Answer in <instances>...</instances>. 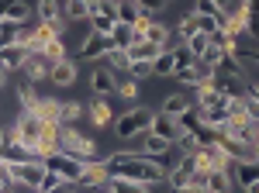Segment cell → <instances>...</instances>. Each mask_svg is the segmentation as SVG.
<instances>
[{"instance_id":"57","label":"cell","mask_w":259,"mask_h":193,"mask_svg":"<svg viewBox=\"0 0 259 193\" xmlns=\"http://www.w3.org/2000/svg\"><path fill=\"white\" fill-rule=\"evenodd\" d=\"M256 141H259V128H256Z\"/></svg>"},{"instance_id":"30","label":"cell","mask_w":259,"mask_h":193,"mask_svg":"<svg viewBox=\"0 0 259 193\" xmlns=\"http://www.w3.org/2000/svg\"><path fill=\"white\" fill-rule=\"evenodd\" d=\"M107 186H111L114 193H149L145 183H139V179H118V176H111Z\"/></svg>"},{"instance_id":"56","label":"cell","mask_w":259,"mask_h":193,"mask_svg":"<svg viewBox=\"0 0 259 193\" xmlns=\"http://www.w3.org/2000/svg\"><path fill=\"white\" fill-rule=\"evenodd\" d=\"M0 193H14V190H0Z\"/></svg>"},{"instance_id":"17","label":"cell","mask_w":259,"mask_h":193,"mask_svg":"<svg viewBox=\"0 0 259 193\" xmlns=\"http://www.w3.org/2000/svg\"><path fill=\"white\" fill-rule=\"evenodd\" d=\"M49 79H52L56 86H73V83H76V62H73V59L52 62V69H49Z\"/></svg>"},{"instance_id":"2","label":"cell","mask_w":259,"mask_h":193,"mask_svg":"<svg viewBox=\"0 0 259 193\" xmlns=\"http://www.w3.org/2000/svg\"><path fill=\"white\" fill-rule=\"evenodd\" d=\"M59 152H66L76 162H100L97 155V141L87 138L83 131H76L73 124H59Z\"/></svg>"},{"instance_id":"14","label":"cell","mask_w":259,"mask_h":193,"mask_svg":"<svg viewBox=\"0 0 259 193\" xmlns=\"http://www.w3.org/2000/svg\"><path fill=\"white\" fill-rule=\"evenodd\" d=\"M235 179H232V169H211L204 173V193H232Z\"/></svg>"},{"instance_id":"1","label":"cell","mask_w":259,"mask_h":193,"mask_svg":"<svg viewBox=\"0 0 259 193\" xmlns=\"http://www.w3.org/2000/svg\"><path fill=\"white\" fill-rule=\"evenodd\" d=\"M104 162H107V173L118 176V179H139L145 186H156V183L166 179V173L156 166V159L145 155V152H128V149H121V152H114L111 159H104Z\"/></svg>"},{"instance_id":"13","label":"cell","mask_w":259,"mask_h":193,"mask_svg":"<svg viewBox=\"0 0 259 193\" xmlns=\"http://www.w3.org/2000/svg\"><path fill=\"white\" fill-rule=\"evenodd\" d=\"M87 117H90L94 128H111L114 124V111H111L107 96H94V104L87 107Z\"/></svg>"},{"instance_id":"9","label":"cell","mask_w":259,"mask_h":193,"mask_svg":"<svg viewBox=\"0 0 259 193\" xmlns=\"http://www.w3.org/2000/svg\"><path fill=\"white\" fill-rule=\"evenodd\" d=\"M107 179H111V173H107V162L104 159L100 162H83V173L76 179V186H83V190H104Z\"/></svg>"},{"instance_id":"16","label":"cell","mask_w":259,"mask_h":193,"mask_svg":"<svg viewBox=\"0 0 259 193\" xmlns=\"http://www.w3.org/2000/svg\"><path fill=\"white\" fill-rule=\"evenodd\" d=\"M35 14H38V21L56 24V28H62V31H66V18H62V4H59V0H38Z\"/></svg>"},{"instance_id":"10","label":"cell","mask_w":259,"mask_h":193,"mask_svg":"<svg viewBox=\"0 0 259 193\" xmlns=\"http://www.w3.org/2000/svg\"><path fill=\"white\" fill-rule=\"evenodd\" d=\"M90 90H94V96H111L114 90H118V73L100 59V66L90 73Z\"/></svg>"},{"instance_id":"29","label":"cell","mask_w":259,"mask_h":193,"mask_svg":"<svg viewBox=\"0 0 259 193\" xmlns=\"http://www.w3.org/2000/svg\"><path fill=\"white\" fill-rule=\"evenodd\" d=\"M41 59L52 66V62H62V59H69L66 56V41L62 38H49L45 41V49H41Z\"/></svg>"},{"instance_id":"35","label":"cell","mask_w":259,"mask_h":193,"mask_svg":"<svg viewBox=\"0 0 259 193\" xmlns=\"http://www.w3.org/2000/svg\"><path fill=\"white\" fill-rule=\"evenodd\" d=\"M135 41V28H128V24H114V31H111V45L114 49H128Z\"/></svg>"},{"instance_id":"25","label":"cell","mask_w":259,"mask_h":193,"mask_svg":"<svg viewBox=\"0 0 259 193\" xmlns=\"http://www.w3.org/2000/svg\"><path fill=\"white\" fill-rule=\"evenodd\" d=\"M142 14H145V11L139 7V0H118V24H128V28H135Z\"/></svg>"},{"instance_id":"21","label":"cell","mask_w":259,"mask_h":193,"mask_svg":"<svg viewBox=\"0 0 259 193\" xmlns=\"http://www.w3.org/2000/svg\"><path fill=\"white\" fill-rule=\"evenodd\" d=\"M49 69H52V66H49L41 56H31L24 66H21V76L28 79V83H38V79H49Z\"/></svg>"},{"instance_id":"39","label":"cell","mask_w":259,"mask_h":193,"mask_svg":"<svg viewBox=\"0 0 259 193\" xmlns=\"http://www.w3.org/2000/svg\"><path fill=\"white\" fill-rule=\"evenodd\" d=\"M207 38H211V45H218L221 52H235V49H239V41L232 38V35H228V31H211V35H207Z\"/></svg>"},{"instance_id":"3","label":"cell","mask_w":259,"mask_h":193,"mask_svg":"<svg viewBox=\"0 0 259 193\" xmlns=\"http://www.w3.org/2000/svg\"><path fill=\"white\" fill-rule=\"evenodd\" d=\"M149 124H152V111L149 107H128L124 114L114 117V135L121 138V141H132V138H139L149 131Z\"/></svg>"},{"instance_id":"46","label":"cell","mask_w":259,"mask_h":193,"mask_svg":"<svg viewBox=\"0 0 259 193\" xmlns=\"http://www.w3.org/2000/svg\"><path fill=\"white\" fill-rule=\"evenodd\" d=\"M207 45H211V38H207V35H194V38H187V49H190V52H194V59H200L204 56V52H207Z\"/></svg>"},{"instance_id":"15","label":"cell","mask_w":259,"mask_h":193,"mask_svg":"<svg viewBox=\"0 0 259 193\" xmlns=\"http://www.w3.org/2000/svg\"><path fill=\"white\" fill-rule=\"evenodd\" d=\"M28 59H31V52H28L24 41H14V45L0 49V66H4V69H21Z\"/></svg>"},{"instance_id":"28","label":"cell","mask_w":259,"mask_h":193,"mask_svg":"<svg viewBox=\"0 0 259 193\" xmlns=\"http://www.w3.org/2000/svg\"><path fill=\"white\" fill-rule=\"evenodd\" d=\"M90 4H94V0H66L62 18L66 21H90Z\"/></svg>"},{"instance_id":"48","label":"cell","mask_w":259,"mask_h":193,"mask_svg":"<svg viewBox=\"0 0 259 193\" xmlns=\"http://www.w3.org/2000/svg\"><path fill=\"white\" fill-rule=\"evenodd\" d=\"M197 31H200V35H211V31H218V18L197 14Z\"/></svg>"},{"instance_id":"37","label":"cell","mask_w":259,"mask_h":193,"mask_svg":"<svg viewBox=\"0 0 259 193\" xmlns=\"http://www.w3.org/2000/svg\"><path fill=\"white\" fill-rule=\"evenodd\" d=\"M177 124H180V131H197L200 124H204V117H200L197 107H190V111H183V114L177 117Z\"/></svg>"},{"instance_id":"27","label":"cell","mask_w":259,"mask_h":193,"mask_svg":"<svg viewBox=\"0 0 259 193\" xmlns=\"http://www.w3.org/2000/svg\"><path fill=\"white\" fill-rule=\"evenodd\" d=\"M177 73V56L169 49H162L159 56L152 59V76H173Z\"/></svg>"},{"instance_id":"4","label":"cell","mask_w":259,"mask_h":193,"mask_svg":"<svg viewBox=\"0 0 259 193\" xmlns=\"http://www.w3.org/2000/svg\"><path fill=\"white\" fill-rule=\"evenodd\" d=\"M11 128H14V135H18L21 145H28V149L35 152V145H38V138H41V128H45V121H41L38 114H31V111H21L18 121H14Z\"/></svg>"},{"instance_id":"47","label":"cell","mask_w":259,"mask_h":193,"mask_svg":"<svg viewBox=\"0 0 259 193\" xmlns=\"http://www.w3.org/2000/svg\"><path fill=\"white\" fill-rule=\"evenodd\" d=\"M173 56H177V69H183V66H194L197 59H194V52L187 49V41H180L177 49H173Z\"/></svg>"},{"instance_id":"6","label":"cell","mask_w":259,"mask_h":193,"mask_svg":"<svg viewBox=\"0 0 259 193\" xmlns=\"http://www.w3.org/2000/svg\"><path fill=\"white\" fill-rule=\"evenodd\" d=\"M7 166H11V183H18V186H38L45 176V162L38 155L28 162H7Z\"/></svg>"},{"instance_id":"45","label":"cell","mask_w":259,"mask_h":193,"mask_svg":"<svg viewBox=\"0 0 259 193\" xmlns=\"http://www.w3.org/2000/svg\"><path fill=\"white\" fill-rule=\"evenodd\" d=\"M225 56H228V52H221L218 45H207V52H204L197 62H204L207 69H214V66H221V59H225Z\"/></svg>"},{"instance_id":"18","label":"cell","mask_w":259,"mask_h":193,"mask_svg":"<svg viewBox=\"0 0 259 193\" xmlns=\"http://www.w3.org/2000/svg\"><path fill=\"white\" fill-rule=\"evenodd\" d=\"M35 11L28 7V0H7V7H4V14L0 18L11 21V24H21V28H28V18H31Z\"/></svg>"},{"instance_id":"11","label":"cell","mask_w":259,"mask_h":193,"mask_svg":"<svg viewBox=\"0 0 259 193\" xmlns=\"http://www.w3.org/2000/svg\"><path fill=\"white\" fill-rule=\"evenodd\" d=\"M114 45H111V35H97V31H90L87 41L80 45V59L83 62H100V59H107Z\"/></svg>"},{"instance_id":"34","label":"cell","mask_w":259,"mask_h":193,"mask_svg":"<svg viewBox=\"0 0 259 193\" xmlns=\"http://www.w3.org/2000/svg\"><path fill=\"white\" fill-rule=\"evenodd\" d=\"M114 24H118L114 14H90V31H97V35H111Z\"/></svg>"},{"instance_id":"43","label":"cell","mask_w":259,"mask_h":193,"mask_svg":"<svg viewBox=\"0 0 259 193\" xmlns=\"http://www.w3.org/2000/svg\"><path fill=\"white\" fill-rule=\"evenodd\" d=\"M173 145H177V152H180V155H194V152L200 149V145H197V138L190 135V131H183V135H180L177 141H173Z\"/></svg>"},{"instance_id":"41","label":"cell","mask_w":259,"mask_h":193,"mask_svg":"<svg viewBox=\"0 0 259 193\" xmlns=\"http://www.w3.org/2000/svg\"><path fill=\"white\" fill-rule=\"evenodd\" d=\"M177 35H180L183 41L197 35V14H194V11H190V14H183V21H180V28H177Z\"/></svg>"},{"instance_id":"49","label":"cell","mask_w":259,"mask_h":193,"mask_svg":"<svg viewBox=\"0 0 259 193\" xmlns=\"http://www.w3.org/2000/svg\"><path fill=\"white\" fill-rule=\"evenodd\" d=\"M235 56H239L242 62H252V66H259V45H249V49H235Z\"/></svg>"},{"instance_id":"22","label":"cell","mask_w":259,"mask_h":193,"mask_svg":"<svg viewBox=\"0 0 259 193\" xmlns=\"http://www.w3.org/2000/svg\"><path fill=\"white\" fill-rule=\"evenodd\" d=\"M124 52H128V59L135 62V59H156L162 49H159V45H152V41H145V35H135V41H132Z\"/></svg>"},{"instance_id":"53","label":"cell","mask_w":259,"mask_h":193,"mask_svg":"<svg viewBox=\"0 0 259 193\" xmlns=\"http://www.w3.org/2000/svg\"><path fill=\"white\" fill-rule=\"evenodd\" d=\"M245 193H259V179H256V183H249V186H245Z\"/></svg>"},{"instance_id":"36","label":"cell","mask_w":259,"mask_h":193,"mask_svg":"<svg viewBox=\"0 0 259 193\" xmlns=\"http://www.w3.org/2000/svg\"><path fill=\"white\" fill-rule=\"evenodd\" d=\"M124 73H128V76L132 79H149L152 76V59H135V62H128V69H124Z\"/></svg>"},{"instance_id":"8","label":"cell","mask_w":259,"mask_h":193,"mask_svg":"<svg viewBox=\"0 0 259 193\" xmlns=\"http://www.w3.org/2000/svg\"><path fill=\"white\" fill-rule=\"evenodd\" d=\"M41 162H45V169L59 173L62 179H69V183H76V179H80V173H83V162H76V159H69L66 152H52V155H45Z\"/></svg>"},{"instance_id":"19","label":"cell","mask_w":259,"mask_h":193,"mask_svg":"<svg viewBox=\"0 0 259 193\" xmlns=\"http://www.w3.org/2000/svg\"><path fill=\"white\" fill-rule=\"evenodd\" d=\"M52 152H59V124H45L38 145H35V155L38 159H45V155H52Z\"/></svg>"},{"instance_id":"23","label":"cell","mask_w":259,"mask_h":193,"mask_svg":"<svg viewBox=\"0 0 259 193\" xmlns=\"http://www.w3.org/2000/svg\"><path fill=\"white\" fill-rule=\"evenodd\" d=\"M18 104H21V111H38V104H41V96L38 90H35V83H28V79H21L18 83Z\"/></svg>"},{"instance_id":"7","label":"cell","mask_w":259,"mask_h":193,"mask_svg":"<svg viewBox=\"0 0 259 193\" xmlns=\"http://www.w3.org/2000/svg\"><path fill=\"white\" fill-rule=\"evenodd\" d=\"M194 162H197L200 173H211V169H228L232 166V159L225 155L221 145H200L197 152H194Z\"/></svg>"},{"instance_id":"52","label":"cell","mask_w":259,"mask_h":193,"mask_svg":"<svg viewBox=\"0 0 259 193\" xmlns=\"http://www.w3.org/2000/svg\"><path fill=\"white\" fill-rule=\"evenodd\" d=\"M249 96H252V100L259 104V83H249Z\"/></svg>"},{"instance_id":"5","label":"cell","mask_w":259,"mask_h":193,"mask_svg":"<svg viewBox=\"0 0 259 193\" xmlns=\"http://www.w3.org/2000/svg\"><path fill=\"white\" fill-rule=\"evenodd\" d=\"M211 86H214L218 93L232 96V100H239V96L249 93L245 76H242V73H228V69H214V73H211Z\"/></svg>"},{"instance_id":"54","label":"cell","mask_w":259,"mask_h":193,"mask_svg":"<svg viewBox=\"0 0 259 193\" xmlns=\"http://www.w3.org/2000/svg\"><path fill=\"white\" fill-rule=\"evenodd\" d=\"M252 159L259 162V141H252Z\"/></svg>"},{"instance_id":"55","label":"cell","mask_w":259,"mask_h":193,"mask_svg":"<svg viewBox=\"0 0 259 193\" xmlns=\"http://www.w3.org/2000/svg\"><path fill=\"white\" fill-rule=\"evenodd\" d=\"M4 79H7V69H4V66H0V86H4Z\"/></svg>"},{"instance_id":"42","label":"cell","mask_w":259,"mask_h":193,"mask_svg":"<svg viewBox=\"0 0 259 193\" xmlns=\"http://www.w3.org/2000/svg\"><path fill=\"white\" fill-rule=\"evenodd\" d=\"M194 14H207V18H221V14H225V7H221L218 0H197V4H194Z\"/></svg>"},{"instance_id":"40","label":"cell","mask_w":259,"mask_h":193,"mask_svg":"<svg viewBox=\"0 0 259 193\" xmlns=\"http://www.w3.org/2000/svg\"><path fill=\"white\" fill-rule=\"evenodd\" d=\"M114 96H121V100H135L139 96V79H118V90H114Z\"/></svg>"},{"instance_id":"20","label":"cell","mask_w":259,"mask_h":193,"mask_svg":"<svg viewBox=\"0 0 259 193\" xmlns=\"http://www.w3.org/2000/svg\"><path fill=\"white\" fill-rule=\"evenodd\" d=\"M190 107H194V96L183 93V90H177V93H169L162 100V114H169V117H180L183 111H190Z\"/></svg>"},{"instance_id":"31","label":"cell","mask_w":259,"mask_h":193,"mask_svg":"<svg viewBox=\"0 0 259 193\" xmlns=\"http://www.w3.org/2000/svg\"><path fill=\"white\" fill-rule=\"evenodd\" d=\"M35 114L45 121V124H59V100H52V96H41L38 111Z\"/></svg>"},{"instance_id":"32","label":"cell","mask_w":259,"mask_h":193,"mask_svg":"<svg viewBox=\"0 0 259 193\" xmlns=\"http://www.w3.org/2000/svg\"><path fill=\"white\" fill-rule=\"evenodd\" d=\"M83 117V107L73 100H59V124H76Z\"/></svg>"},{"instance_id":"51","label":"cell","mask_w":259,"mask_h":193,"mask_svg":"<svg viewBox=\"0 0 259 193\" xmlns=\"http://www.w3.org/2000/svg\"><path fill=\"white\" fill-rule=\"evenodd\" d=\"M80 190V186H76V183H59V186H56V190H49V193H76Z\"/></svg>"},{"instance_id":"50","label":"cell","mask_w":259,"mask_h":193,"mask_svg":"<svg viewBox=\"0 0 259 193\" xmlns=\"http://www.w3.org/2000/svg\"><path fill=\"white\" fill-rule=\"evenodd\" d=\"M139 7L145 11V14H152V18H156L162 7H166V0H139Z\"/></svg>"},{"instance_id":"26","label":"cell","mask_w":259,"mask_h":193,"mask_svg":"<svg viewBox=\"0 0 259 193\" xmlns=\"http://www.w3.org/2000/svg\"><path fill=\"white\" fill-rule=\"evenodd\" d=\"M169 38H173V31L159 24V21L152 18L149 21V28H145V41H152V45H159V49H169Z\"/></svg>"},{"instance_id":"38","label":"cell","mask_w":259,"mask_h":193,"mask_svg":"<svg viewBox=\"0 0 259 193\" xmlns=\"http://www.w3.org/2000/svg\"><path fill=\"white\" fill-rule=\"evenodd\" d=\"M166 149H173L166 138L152 135V131H145V145H142V152H145V155H159V152H166Z\"/></svg>"},{"instance_id":"44","label":"cell","mask_w":259,"mask_h":193,"mask_svg":"<svg viewBox=\"0 0 259 193\" xmlns=\"http://www.w3.org/2000/svg\"><path fill=\"white\" fill-rule=\"evenodd\" d=\"M104 62H107L111 69H128V62H132V59H128V52H124V49H111Z\"/></svg>"},{"instance_id":"12","label":"cell","mask_w":259,"mask_h":193,"mask_svg":"<svg viewBox=\"0 0 259 193\" xmlns=\"http://www.w3.org/2000/svg\"><path fill=\"white\" fill-rule=\"evenodd\" d=\"M149 131H152V135H159V138H166L169 145H173V141L183 135V131H180V124H177V117L162 114V111H156V114H152V124H149Z\"/></svg>"},{"instance_id":"33","label":"cell","mask_w":259,"mask_h":193,"mask_svg":"<svg viewBox=\"0 0 259 193\" xmlns=\"http://www.w3.org/2000/svg\"><path fill=\"white\" fill-rule=\"evenodd\" d=\"M21 24H11V21L0 18V49H7V45H14V41H21Z\"/></svg>"},{"instance_id":"24","label":"cell","mask_w":259,"mask_h":193,"mask_svg":"<svg viewBox=\"0 0 259 193\" xmlns=\"http://www.w3.org/2000/svg\"><path fill=\"white\" fill-rule=\"evenodd\" d=\"M232 179H235L242 190H245L249 183H256V179H259V162H256V159H252V162H235V169H232Z\"/></svg>"}]
</instances>
